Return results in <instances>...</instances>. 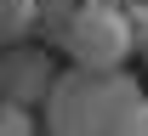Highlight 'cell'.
Returning <instances> with one entry per match:
<instances>
[{"label": "cell", "instance_id": "3", "mask_svg": "<svg viewBox=\"0 0 148 136\" xmlns=\"http://www.w3.org/2000/svg\"><path fill=\"white\" fill-rule=\"evenodd\" d=\"M51 91V62H46V51H6L0 57V97L6 102H29L46 97Z\"/></svg>", "mask_w": 148, "mask_h": 136}, {"label": "cell", "instance_id": "4", "mask_svg": "<svg viewBox=\"0 0 148 136\" xmlns=\"http://www.w3.org/2000/svg\"><path fill=\"white\" fill-rule=\"evenodd\" d=\"M34 23H40V0H0V51L17 45Z\"/></svg>", "mask_w": 148, "mask_h": 136}, {"label": "cell", "instance_id": "6", "mask_svg": "<svg viewBox=\"0 0 148 136\" xmlns=\"http://www.w3.org/2000/svg\"><path fill=\"white\" fill-rule=\"evenodd\" d=\"M0 136H34V119L23 102H6L0 97Z\"/></svg>", "mask_w": 148, "mask_h": 136}, {"label": "cell", "instance_id": "1", "mask_svg": "<svg viewBox=\"0 0 148 136\" xmlns=\"http://www.w3.org/2000/svg\"><path fill=\"white\" fill-rule=\"evenodd\" d=\"M143 97L125 68H69L46 91V136H120V119Z\"/></svg>", "mask_w": 148, "mask_h": 136}, {"label": "cell", "instance_id": "5", "mask_svg": "<svg viewBox=\"0 0 148 136\" xmlns=\"http://www.w3.org/2000/svg\"><path fill=\"white\" fill-rule=\"evenodd\" d=\"M74 12H80V0H40V23L34 28H46V40H63V28H69Z\"/></svg>", "mask_w": 148, "mask_h": 136}, {"label": "cell", "instance_id": "7", "mask_svg": "<svg viewBox=\"0 0 148 136\" xmlns=\"http://www.w3.org/2000/svg\"><path fill=\"white\" fill-rule=\"evenodd\" d=\"M120 136H148V102H143V97L131 102V114L120 119Z\"/></svg>", "mask_w": 148, "mask_h": 136}, {"label": "cell", "instance_id": "2", "mask_svg": "<svg viewBox=\"0 0 148 136\" xmlns=\"http://www.w3.org/2000/svg\"><path fill=\"white\" fill-rule=\"evenodd\" d=\"M63 57L74 68H125V57L137 51V34H131L125 6H97V0H80V12L63 28Z\"/></svg>", "mask_w": 148, "mask_h": 136}, {"label": "cell", "instance_id": "8", "mask_svg": "<svg viewBox=\"0 0 148 136\" xmlns=\"http://www.w3.org/2000/svg\"><path fill=\"white\" fill-rule=\"evenodd\" d=\"M97 6H131V0H97Z\"/></svg>", "mask_w": 148, "mask_h": 136}]
</instances>
